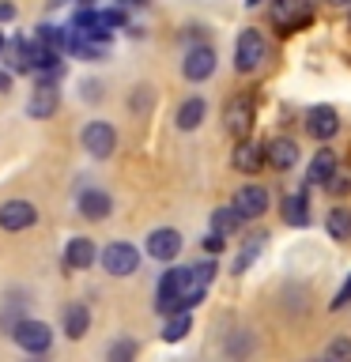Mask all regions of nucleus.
<instances>
[{"mask_svg": "<svg viewBox=\"0 0 351 362\" xmlns=\"http://www.w3.org/2000/svg\"><path fill=\"white\" fill-rule=\"evenodd\" d=\"M102 23H106V27H125L129 19H125V11H117V8H106V11H102Z\"/></svg>", "mask_w": 351, "mask_h": 362, "instance_id": "29", "label": "nucleus"}, {"mask_svg": "<svg viewBox=\"0 0 351 362\" xmlns=\"http://www.w3.org/2000/svg\"><path fill=\"white\" fill-rule=\"evenodd\" d=\"M125 4H144V0H125Z\"/></svg>", "mask_w": 351, "mask_h": 362, "instance_id": "37", "label": "nucleus"}, {"mask_svg": "<svg viewBox=\"0 0 351 362\" xmlns=\"http://www.w3.org/2000/svg\"><path fill=\"white\" fill-rule=\"evenodd\" d=\"M57 106H61V90H57V83L50 79V83L34 87V95L27 102V113L30 117H50V113H57Z\"/></svg>", "mask_w": 351, "mask_h": 362, "instance_id": "13", "label": "nucleus"}, {"mask_svg": "<svg viewBox=\"0 0 351 362\" xmlns=\"http://www.w3.org/2000/svg\"><path fill=\"white\" fill-rule=\"evenodd\" d=\"M98 260L110 276H132V272L140 268V253H136V245H129V242H110L102 249Z\"/></svg>", "mask_w": 351, "mask_h": 362, "instance_id": "4", "label": "nucleus"}, {"mask_svg": "<svg viewBox=\"0 0 351 362\" xmlns=\"http://www.w3.org/2000/svg\"><path fill=\"white\" fill-rule=\"evenodd\" d=\"M95 242L91 238H72L68 242V249H64V260H68V268H91L95 264Z\"/></svg>", "mask_w": 351, "mask_h": 362, "instance_id": "17", "label": "nucleus"}, {"mask_svg": "<svg viewBox=\"0 0 351 362\" xmlns=\"http://www.w3.org/2000/svg\"><path fill=\"white\" fill-rule=\"evenodd\" d=\"M253 113H257V102H253V95H234L231 102H226V110H223L226 132H231L234 140H246L249 129H253Z\"/></svg>", "mask_w": 351, "mask_h": 362, "instance_id": "3", "label": "nucleus"}, {"mask_svg": "<svg viewBox=\"0 0 351 362\" xmlns=\"http://www.w3.org/2000/svg\"><path fill=\"white\" fill-rule=\"evenodd\" d=\"M333 4H351V0H333Z\"/></svg>", "mask_w": 351, "mask_h": 362, "instance_id": "38", "label": "nucleus"}, {"mask_svg": "<svg viewBox=\"0 0 351 362\" xmlns=\"http://www.w3.org/2000/svg\"><path fill=\"white\" fill-rule=\"evenodd\" d=\"M246 4H249V8H257V4H260V0H246Z\"/></svg>", "mask_w": 351, "mask_h": 362, "instance_id": "35", "label": "nucleus"}, {"mask_svg": "<svg viewBox=\"0 0 351 362\" xmlns=\"http://www.w3.org/2000/svg\"><path fill=\"white\" fill-rule=\"evenodd\" d=\"M347 302H351V276L344 279V287H340V294H336V298H333V310H344Z\"/></svg>", "mask_w": 351, "mask_h": 362, "instance_id": "31", "label": "nucleus"}, {"mask_svg": "<svg viewBox=\"0 0 351 362\" xmlns=\"http://www.w3.org/2000/svg\"><path fill=\"white\" fill-rule=\"evenodd\" d=\"M325 230L336 238V242H351V208H333L325 219Z\"/></svg>", "mask_w": 351, "mask_h": 362, "instance_id": "21", "label": "nucleus"}, {"mask_svg": "<svg viewBox=\"0 0 351 362\" xmlns=\"http://www.w3.org/2000/svg\"><path fill=\"white\" fill-rule=\"evenodd\" d=\"M242 223H246V219L234 211V204H231V208H219V211L212 215V230H219V234H226V238H231Z\"/></svg>", "mask_w": 351, "mask_h": 362, "instance_id": "24", "label": "nucleus"}, {"mask_svg": "<svg viewBox=\"0 0 351 362\" xmlns=\"http://www.w3.org/2000/svg\"><path fill=\"white\" fill-rule=\"evenodd\" d=\"M181 72H185V79H192V83L208 79L215 72V49L212 45H192L185 53V61H181Z\"/></svg>", "mask_w": 351, "mask_h": 362, "instance_id": "9", "label": "nucleus"}, {"mask_svg": "<svg viewBox=\"0 0 351 362\" xmlns=\"http://www.w3.org/2000/svg\"><path fill=\"white\" fill-rule=\"evenodd\" d=\"M87 328H91V310L84 302H72L64 310V332L72 339H79V336H87Z\"/></svg>", "mask_w": 351, "mask_h": 362, "instance_id": "19", "label": "nucleus"}, {"mask_svg": "<svg viewBox=\"0 0 351 362\" xmlns=\"http://www.w3.org/2000/svg\"><path fill=\"white\" fill-rule=\"evenodd\" d=\"M204 113H208V106H204V98H189V102H181V110H178V129L181 132H192V129H200V121H204Z\"/></svg>", "mask_w": 351, "mask_h": 362, "instance_id": "20", "label": "nucleus"}, {"mask_svg": "<svg viewBox=\"0 0 351 362\" xmlns=\"http://www.w3.org/2000/svg\"><path fill=\"white\" fill-rule=\"evenodd\" d=\"M0 90H8V76L4 72H0Z\"/></svg>", "mask_w": 351, "mask_h": 362, "instance_id": "34", "label": "nucleus"}, {"mask_svg": "<svg viewBox=\"0 0 351 362\" xmlns=\"http://www.w3.org/2000/svg\"><path fill=\"white\" fill-rule=\"evenodd\" d=\"M110 211H113L110 192H102V189H84L79 192V215H84V219L98 223V219H106Z\"/></svg>", "mask_w": 351, "mask_h": 362, "instance_id": "14", "label": "nucleus"}, {"mask_svg": "<svg viewBox=\"0 0 351 362\" xmlns=\"http://www.w3.org/2000/svg\"><path fill=\"white\" fill-rule=\"evenodd\" d=\"M231 163H234V170H242V174H257L260 166H268V147H260V144H249V140H242V144L234 147Z\"/></svg>", "mask_w": 351, "mask_h": 362, "instance_id": "12", "label": "nucleus"}, {"mask_svg": "<svg viewBox=\"0 0 351 362\" xmlns=\"http://www.w3.org/2000/svg\"><path fill=\"white\" fill-rule=\"evenodd\" d=\"M192 328L189 321V310H178V313H166V325H163V339L166 344H178V339H185V332Z\"/></svg>", "mask_w": 351, "mask_h": 362, "instance_id": "22", "label": "nucleus"}, {"mask_svg": "<svg viewBox=\"0 0 351 362\" xmlns=\"http://www.w3.org/2000/svg\"><path fill=\"white\" fill-rule=\"evenodd\" d=\"M325 358H333V362L347 358V362H351V339H333V344H328V351H325Z\"/></svg>", "mask_w": 351, "mask_h": 362, "instance_id": "26", "label": "nucleus"}, {"mask_svg": "<svg viewBox=\"0 0 351 362\" xmlns=\"http://www.w3.org/2000/svg\"><path fill=\"white\" fill-rule=\"evenodd\" d=\"M310 16H313L310 0H272V8H268V19L280 34L302 30L306 23H310Z\"/></svg>", "mask_w": 351, "mask_h": 362, "instance_id": "1", "label": "nucleus"}, {"mask_svg": "<svg viewBox=\"0 0 351 362\" xmlns=\"http://www.w3.org/2000/svg\"><path fill=\"white\" fill-rule=\"evenodd\" d=\"M11 16H16V8H11V4H0V19H11Z\"/></svg>", "mask_w": 351, "mask_h": 362, "instance_id": "33", "label": "nucleus"}, {"mask_svg": "<svg viewBox=\"0 0 351 362\" xmlns=\"http://www.w3.org/2000/svg\"><path fill=\"white\" fill-rule=\"evenodd\" d=\"M265 147H268V166L272 170H291L299 163V144L287 140V136H276V140L265 144Z\"/></svg>", "mask_w": 351, "mask_h": 362, "instance_id": "15", "label": "nucleus"}, {"mask_svg": "<svg viewBox=\"0 0 351 362\" xmlns=\"http://www.w3.org/2000/svg\"><path fill=\"white\" fill-rule=\"evenodd\" d=\"M260 245H265V238H253V242H249V249H246L242 257H238V264H234V272H246V268H249V260H253V257L260 253Z\"/></svg>", "mask_w": 351, "mask_h": 362, "instance_id": "28", "label": "nucleus"}, {"mask_svg": "<svg viewBox=\"0 0 351 362\" xmlns=\"http://www.w3.org/2000/svg\"><path fill=\"white\" fill-rule=\"evenodd\" d=\"M68 38H72V34H64L61 27H53V23H42L38 27V42L53 45V49H68Z\"/></svg>", "mask_w": 351, "mask_h": 362, "instance_id": "25", "label": "nucleus"}, {"mask_svg": "<svg viewBox=\"0 0 351 362\" xmlns=\"http://www.w3.org/2000/svg\"><path fill=\"white\" fill-rule=\"evenodd\" d=\"M234 211L242 219H260L268 211V189L265 185H242L234 192Z\"/></svg>", "mask_w": 351, "mask_h": 362, "instance_id": "8", "label": "nucleus"}, {"mask_svg": "<svg viewBox=\"0 0 351 362\" xmlns=\"http://www.w3.org/2000/svg\"><path fill=\"white\" fill-rule=\"evenodd\" d=\"M265 57H268V45H265V38H260V30L246 27L242 34H238V45H234L238 72H257V68L265 64Z\"/></svg>", "mask_w": 351, "mask_h": 362, "instance_id": "2", "label": "nucleus"}, {"mask_svg": "<svg viewBox=\"0 0 351 362\" xmlns=\"http://www.w3.org/2000/svg\"><path fill=\"white\" fill-rule=\"evenodd\" d=\"M223 245H226V234H219V230H212L208 238H204V249H208V253H219Z\"/></svg>", "mask_w": 351, "mask_h": 362, "instance_id": "30", "label": "nucleus"}, {"mask_svg": "<svg viewBox=\"0 0 351 362\" xmlns=\"http://www.w3.org/2000/svg\"><path fill=\"white\" fill-rule=\"evenodd\" d=\"M0 53H4V34H0Z\"/></svg>", "mask_w": 351, "mask_h": 362, "instance_id": "36", "label": "nucleus"}, {"mask_svg": "<svg viewBox=\"0 0 351 362\" xmlns=\"http://www.w3.org/2000/svg\"><path fill=\"white\" fill-rule=\"evenodd\" d=\"M11 339H16L23 351H30V355H42V351L53 347V332H50V325H42V321H19L11 328Z\"/></svg>", "mask_w": 351, "mask_h": 362, "instance_id": "5", "label": "nucleus"}, {"mask_svg": "<svg viewBox=\"0 0 351 362\" xmlns=\"http://www.w3.org/2000/svg\"><path fill=\"white\" fill-rule=\"evenodd\" d=\"M84 151L95 158H110L117 151V132H113L110 121H91L84 129Z\"/></svg>", "mask_w": 351, "mask_h": 362, "instance_id": "6", "label": "nucleus"}, {"mask_svg": "<svg viewBox=\"0 0 351 362\" xmlns=\"http://www.w3.org/2000/svg\"><path fill=\"white\" fill-rule=\"evenodd\" d=\"M38 223V208H34L30 200H8V204H0V226L11 234H19V230H27V226Z\"/></svg>", "mask_w": 351, "mask_h": 362, "instance_id": "7", "label": "nucleus"}, {"mask_svg": "<svg viewBox=\"0 0 351 362\" xmlns=\"http://www.w3.org/2000/svg\"><path fill=\"white\" fill-rule=\"evenodd\" d=\"M333 174H336V155L328 151V147H321V151L313 155L310 170H306V181H310V185H325Z\"/></svg>", "mask_w": 351, "mask_h": 362, "instance_id": "18", "label": "nucleus"}, {"mask_svg": "<svg viewBox=\"0 0 351 362\" xmlns=\"http://www.w3.org/2000/svg\"><path fill=\"white\" fill-rule=\"evenodd\" d=\"M283 219H287L291 226H306V223H310V208H306L302 192H291V197L283 200Z\"/></svg>", "mask_w": 351, "mask_h": 362, "instance_id": "23", "label": "nucleus"}, {"mask_svg": "<svg viewBox=\"0 0 351 362\" xmlns=\"http://www.w3.org/2000/svg\"><path fill=\"white\" fill-rule=\"evenodd\" d=\"M147 257H155V260H174L178 253H181V234L178 230H170V226H159V230H151L147 234Z\"/></svg>", "mask_w": 351, "mask_h": 362, "instance_id": "10", "label": "nucleus"}, {"mask_svg": "<svg viewBox=\"0 0 351 362\" xmlns=\"http://www.w3.org/2000/svg\"><path fill=\"white\" fill-rule=\"evenodd\" d=\"M325 189L333 192V197H344V192H351V177L347 174H333V177L325 181Z\"/></svg>", "mask_w": 351, "mask_h": 362, "instance_id": "27", "label": "nucleus"}, {"mask_svg": "<svg viewBox=\"0 0 351 362\" xmlns=\"http://www.w3.org/2000/svg\"><path fill=\"white\" fill-rule=\"evenodd\" d=\"M8 64H11V72H19V76H34V42L27 38H16L8 45Z\"/></svg>", "mask_w": 351, "mask_h": 362, "instance_id": "16", "label": "nucleus"}, {"mask_svg": "<svg viewBox=\"0 0 351 362\" xmlns=\"http://www.w3.org/2000/svg\"><path fill=\"white\" fill-rule=\"evenodd\" d=\"M132 355V344H117V347H110V358H129Z\"/></svg>", "mask_w": 351, "mask_h": 362, "instance_id": "32", "label": "nucleus"}, {"mask_svg": "<svg viewBox=\"0 0 351 362\" xmlns=\"http://www.w3.org/2000/svg\"><path fill=\"white\" fill-rule=\"evenodd\" d=\"M306 132L313 136V140H333V136L340 132V117L333 106H313L310 113H306Z\"/></svg>", "mask_w": 351, "mask_h": 362, "instance_id": "11", "label": "nucleus"}]
</instances>
